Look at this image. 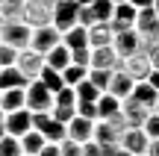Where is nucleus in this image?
<instances>
[{
	"label": "nucleus",
	"mask_w": 159,
	"mask_h": 156,
	"mask_svg": "<svg viewBox=\"0 0 159 156\" xmlns=\"http://www.w3.org/2000/svg\"><path fill=\"white\" fill-rule=\"evenodd\" d=\"M85 74H89V68H80V65H68V68L62 71V82L68 88H77L80 82L85 80Z\"/></svg>",
	"instance_id": "nucleus-31"
},
{
	"label": "nucleus",
	"mask_w": 159,
	"mask_h": 156,
	"mask_svg": "<svg viewBox=\"0 0 159 156\" xmlns=\"http://www.w3.org/2000/svg\"><path fill=\"white\" fill-rule=\"evenodd\" d=\"M74 94H77V103H97V97H100V91H97L89 80L80 82V86L74 88Z\"/></svg>",
	"instance_id": "nucleus-32"
},
{
	"label": "nucleus",
	"mask_w": 159,
	"mask_h": 156,
	"mask_svg": "<svg viewBox=\"0 0 159 156\" xmlns=\"http://www.w3.org/2000/svg\"><path fill=\"white\" fill-rule=\"evenodd\" d=\"M133 86H136V82H133L124 71H115L112 80H109V88H106L103 94H109V97H115V100H127V97L133 94Z\"/></svg>",
	"instance_id": "nucleus-16"
},
{
	"label": "nucleus",
	"mask_w": 159,
	"mask_h": 156,
	"mask_svg": "<svg viewBox=\"0 0 159 156\" xmlns=\"http://www.w3.org/2000/svg\"><path fill=\"white\" fill-rule=\"evenodd\" d=\"M91 141L100 147H121V133L106 121H94V139Z\"/></svg>",
	"instance_id": "nucleus-17"
},
{
	"label": "nucleus",
	"mask_w": 159,
	"mask_h": 156,
	"mask_svg": "<svg viewBox=\"0 0 159 156\" xmlns=\"http://www.w3.org/2000/svg\"><path fill=\"white\" fill-rule=\"evenodd\" d=\"M30 35H33V29H30L27 24H21V21L0 24V44L12 47V50H18V53L30 47Z\"/></svg>",
	"instance_id": "nucleus-3"
},
{
	"label": "nucleus",
	"mask_w": 159,
	"mask_h": 156,
	"mask_svg": "<svg viewBox=\"0 0 159 156\" xmlns=\"http://www.w3.org/2000/svg\"><path fill=\"white\" fill-rule=\"evenodd\" d=\"M148 156H159V139H153L148 145Z\"/></svg>",
	"instance_id": "nucleus-44"
},
{
	"label": "nucleus",
	"mask_w": 159,
	"mask_h": 156,
	"mask_svg": "<svg viewBox=\"0 0 159 156\" xmlns=\"http://www.w3.org/2000/svg\"><path fill=\"white\" fill-rule=\"evenodd\" d=\"M83 156H103L100 145H94V141H85L83 145Z\"/></svg>",
	"instance_id": "nucleus-40"
},
{
	"label": "nucleus",
	"mask_w": 159,
	"mask_h": 156,
	"mask_svg": "<svg viewBox=\"0 0 159 156\" xmlns=\"http://www.w3.org/2000/svg\"><path fill=\"white\" fill-rule=\"evenodd\" d=\"M77 115L85 118V121H97V109H94V103H77Z\"/></svg>",
	"instance_id": "nucleus-38"
},
{
	"label": "nucleus",
	"mask_w": 159,
	"mask_h": 156,
	"mask_svg": "<svg viewBox=\"0 0 159 156\" xmlns=\"http://www.w3.org/2000/svg\"><path fill=\"white\" fill-rule=\"evenodd\" d=\"M15 62H18V50H12V47L0 44V68H12Z\"/></svg>",
	"instance_id": "nucleus-37"
},
{
	"label": "nucleus",
	"mask_w": 159,
	"mask_h": 156,
	"mask_svg": "<svg viewBox=\"0 0 159 156\" xmlns=\"http://www.w3.org/2000/svg\"><path fill=\"white\" fill-rule=\"evenodd\" d=\"M62 44L68 47V50H80V47H89V29H83V27L68 29V33L62 35Z\"/></svg>",
	"instance_id": "nucleus-25"
},
{
	"label": "nucleus",
	"mask_w": 159,
	"mask_h": 156,
	"mask_svg": "<svg viewBox=\"0 0 159 156\" xmlns=\"http://www.w3.org/2000/svg\"><path fill=\"white\" fill-rule=\"evenodd\" d=\"M139 33V38L144 41V47L148 44H156L159 41V15L153 12V6L150 9H139L136 15V27H133Z\"/></svg>",
	"instance_id": "nucleus-5"
},
{
	"label": "nucleus",
	"mask_w": 159,
	"mask_h": 156,
	"mask_svg": "<svg viewBox=\"0 0 159 156\" xmlns=\"http://www.w3.org/2000/svg\"><path fill=\"white\" fill-rule=\"evenodd\" d=\"M39 156H59V145H44L39 150Z\"/></svg>",
	"instance_id": "nucleus-41"
},
{
	"label": "nucleus",
	"mask_w": 159,
	"mask_h": 156,
	"mask_svg": "<svg viewBox=\"0 0 159 156\" xmlns=\"http://www.w3.org/2000/svg\"><path fill=\"white\" fill-rule=\"evenodd\" d=\"M59 41H62V35H59L53 27H39V29H33V35H30V50H35L39 56H47Z\"/></svg>",
	"instance_id": "nucleus-7"
},
{
	"label": "nucleus",
	"mask_w": 159,
	"mask_h": 156,
	"mask_svg": "<svg viewBox=\"0 0 159 156\" xmlns=\"http://www.w3.org/2000/svg\"><path fill=\"white\" fill-rule=\"evenodd\" d=\"M121 71H124L127 77H130L133 82H144L150 77V62H148V56L144 53H136V56H127V59H121Z\"/></svg>",
	"instance_id": "nucleus-10"
},
{
	"label": "nucleus",
	"mask_w": 159,
	"mask_h": 156,
	"mask_svg": "<svg viewBox=\"0 0 159 156\" xmlns=\"http://www.w3.org/2000/svg\"><path fill=\"white\" fill-rule=\"evenodd\" d=\"M112 38H115V33H112L109 24H94V27L89 29V47L91 50H94V47H109Z\"/></svg>",
	"instance_id": "nucleus-20"
},
{
	"label": "nucleus",
	"mask_w": 159,
	"mask_h": 156,
	"mask_svg": "<svg viewBox=\"0 0 159 156\" xmlns=\"http://www.w3.org/2000/svg\"><path fill=\"white\" fill-rule=\"evenodd\" d=\"M94 0H77V6H91Z\"/></svg>",
	"instance_id": "nucleus-45"
},
{
	"label": "nucleus",
	"mask_w": 159,
	"mask_h": 156,
	"mask_svg": "<svg viewBox=\"0 0 159 156\" xmlns=\"http://www.w3.org/2000/svg\"><path fill=\"white\" fill-rule=\"evenodd\" d=\"M148 145H150V139L142 133V130H127V133L121 136V150H127L130 156L148 153Z\"/></svg>",
	"instance_id": "nucleus-15"
},
{
	"label": "nucleus",
	"mask_w": 159,
	"mask_h": 156,
	"mask_svg": "<svg viewBox=\"0 0 159 156\" xmlns=\"http://www.w3.org/2000/svg\"><path fill=\"white\" fill-rule=\"evenodd\" d=\"M0 156H24L21 153V141L12 139V136H3L0 139Z\"/></svg>",
	"instance_id": "nucleus-33"
},
{
	"label": "nucleus",
	"mask_w": 159,
	"mask_h": 156,
	"mask_svg": "<svg viewBox=\"0 0 159 156\" xmlns=\"http://www.w3.org/2000/svg\"><path fill=\"white\" fill-rule=\"evenodd\" d=\"M89 9H91V15H94L97 24H109L112 21V12H115V3L112 0H94Z\"/></svg>",
	"instance_id": "nucleus-29"
},
{
	"label": "nucleus",
	"mask_w": 159,
	"mask_h": 156,
	"mask_svg": "<svg viewBox=\"0 0 159 156\" xmlns=\"http://www.w3.org/2000/svg\"><path fill=\"white\" fill-rule=\"evenodd\" d=\"M89 62H91V47H80V50H71V65L89 68Z\"/></svg>",
	"instance_id": "nucleus-35"
},
{
	"label": "nucleus",
	"mask_w": 159,
	"mask_h": 156,
	"mask_svg": "<svg viewBox=\"0 0 159 156\" xmlns=\"http://www.w3.org/2000/svg\"><path fill=\"white\" fill-rule=\"evenodd\" d=\"M153 12H156V15H159V0H153Z\"/></svg>",
	"instance_id": "nucleus-47"
},
{
	"label": "nucleus",
	"mask_w": 159,
	"mask_h": 156,
	"mask_svg": "<svg viewBox=\"0 0 159 156\" xmlns=\"http://www.w3.org/2000/svg\"><path fill=\"white\" fill-rule=\"evenodd\" d=\"M77 0H59V3H53V21L50 27L56 29L59 35H65L68 29L77 27Z\"/></svg>",
	"instance_id": "nucleus-4"
},
{
	"label": "nucleus",
	"mask_w": 159,
	"mask_h": 156,
	"mask_svg": "<svg viewBox=\"0 0 159 156\" xmlns=\"http://www.w3.org/2000/svg\"><path fill=\"white\" fill-rule=\"evenodd\" d=\"M65 136H68L71 141H77V145H85V141L94 139V121H85V118L74 115L65 124Z\"/></svg>",
	"instance_id": "nucleus-12"
},
{
	"label": "nucleus",
	"mask_w": 159,
	"mask_h": 156,
	"mask_svg": "<svg viewBox=\"0 0 159 156\" xmlns=\"http://www.w3.org/2000/svg\"><path fill=\"white\" fill-rule=\"evenodd\" d=\"M144 82H148V86L153 88V91H159V71H150V77H148Z\"/></svg>",
	"instance_id": "nucleus-42"
},
{
	"label": "nucleus",
	"mask_w": 159,
	"mask_h": 156,
	"mask_svg": "<svg viewBox=\"0 0 159 156\" xmlns=\"http://www.w3.org/2000/svg\"><path fill=\"white\" fill-rule=\"evenodd\" d=\"M44 65L62 74V71H65V68L71 65V50H68V47L62 44V41H59V44H56V47H53V50H50V53L44 56Z\"/></svg>",
	"instance_id": "nucleus-18"
},
{
	"label": "nucleus",
	"mask_w": 159,
	"mask_h": 156,
	"mask_svg": "<svg viewBox=\"0 0 159 156\" xmlns=\"http://www.w3.org/2000/svg\"><path fill=\"white\" fill-rule=\"evenodd\" d=\"M112 156H130V153H127V150H121V147H118V150H115Z\"/></svg>",
	"instance_id": "nucleus-46"
},
{
	"label": "nucleus",
	"mask_w": 159,
	"mask_h": 156,
	"mask_svg": "<svg viewBox=\"0 0 159 156\" xmlns=\"http://www.w3.org/2000/svg\"><path fill=\"white\" fill-rule=\"evenodd\" d=\"M112 74H115V71H100V68H89V74H85V80H89L91 86H94L97 91L103 94V91L109 88V80H112Z\"/></svg>",
	"instance_id": "nucleus-30"
},
{
	"label": "nucleus",
	"mask_w": 159,
	"mask_h": 156,
	"mask_svg": "<svg viewBox=\"0 0 159 156\" xmlns=\"http://www.w3.org/2000/svg\"><path fill=\"white\" fill-rule=\"evenodd\" d=\"M24 109V88H9V91H0V112L9 115V112Z\"/></svg>",
	"instance_id": "nucleus-21"
},
{
	"label": "nucleus",
	"mask_w": 159,
	"mask_h": 156,
	"mask_svg": "<svg viewBox=\"0 0 159 156\" xmlns=\"http://www.w3.org/2000/svg\"><path fill=\"white\" fill-rule=\"evenodd\" d=\"M153 112H156V115H159V100H156V106H153Z\"/></svg>",
	"instance_id": "nucleus-49"
},
{
	"label": "nucleus",
	"mask_w": 159,
	"mask_h": 156,
	"mask_svg": "<svg viewBox=\"0 0 159 156\" xmlns=\"http://www.w3.org/2000/svg\"><path fill=\"white\" fill-rule=\"evenodd\" d=\"M50 21H53V3L50 0H24L21 24H27L30 29H39V27H50Z\"/></svg>",
	"instance_id": "nucleus-1"
},
{
	"label": "nucleus",
	"mask_w": 159,
	"mask_h": 156,
	"mask_svg": "<svg viewBox=\"0 0 159 156\" xmlns=\"http://www.w3.org/2000/svg\"><path fill=\"white\" fill-rule=\"evenodd\" d=\"M89 68H100V71H121V56L115 53V47H94L91 50V62Z\"/></svg>",
	"instance_id": "nucleus-13"
},
{
	"label": "nucleus",
	"mask_w": 159,
	"mask_h": 156,
	"mask_svg": "<svg viewBox=\"0 0 159 156\" xmlns=\"http://www.w3.org/2000/svg\"><path fill=\"white\" fill-rule=\"evenodd\" d=\"M136 15H139V9H133L130 3H118V6H115V12H112V21H109L112 33L133 29V27H136Z\"/></svg>",
	"instance_id": "nucleus-14"
},
{
	"label": "nucleus",
	"mask_w": 159,
	"mask_h": 156,
	"mask_svg": "<svg viewBox=\"0 0 159 156\" xmlns=\"http://www.w3.org/2000/svg\"><path fill=\"white\" fill-rule=\"evenodd\" d=\"M53 109H65V112H77V94L74 88H59L56 94H53Z\"/></svg>",
	"instance_id": "nucleus-27"
},
{
	"label": "nucleus",
	"mask_w": 159,
	"mask_h": 156,
	"mask_svg": "<svg viewBox=\"0 0 159 156\" xmlns=\"http://www.w3.org/2000/svg\"><path fill=\"white\" fill-rule=\"evenodd\" d=\"M21 12H24V0H0V24L21 21Z\"/></svg>",
	"instance_id": "nucleus-24"
},
{
	"label": "nucleus",
	"mask_w": 159,
	"mask_h": 156,
	"mask_svg": "<svg viewBox=\"0 0 159 156\" xmlns=\"http://www.w3.org/2000/svg\"><path fill=\"white\" fill-rule=\"evenodd\" d=\"M18 141H21V153H24V156H39V150L47 145V141L41 139L35 130H30V133H27V136H21Z\"/></svg>",
	"instance_id": "nucleus-26"
},
{
	"label": "nucleus",
	"mask_w": 159,
	"mask_h": 156,
	"mask_svg": "<svg viewBox=\"0 0 159 156\" xmlns=\"http://www.w3.org/2000/svg\"><path fill=\"white\" fill-rule=\"evenodd\" d=\"M150 109H144L142 103H136L133 97L121 100V118L127 121V130H142V124L148 121Z\"/></svg>",
	"instance_id": "nucleus-11"
},
{
	"label": "nucleus",
	"mask_w": 159,
	"mask_h": 156,
	"mask_svg": "<svg viewBox=\"0 0 159 156\" xmlns=\"http://www.w3.org/2000/svg\"><path fill=\"white\" fill-rule=\"evenodd\" d=\"M15 68L27 77V82H35V80H39V74H41V68H44V56H39L35 50H30V47H27V50L18 53Z\"/></svg>",
	"instance_id": "nucleus-9"
},
{
	"label": "nucleus",
	"mask_w": 159,
	"mask_h": 156,
	"mask_svg": "<svg viewBox=\"0 0 159 156\" xmlns=\"http://www.w3.org/2000/svg\"><path fill=\"white\" fill-rule=\"evenodd\" d=\"M94 109H97V121H109L112 115H118L121 100L109 97V94H100V97H97V103H94Z\"/></svg>",
	"instance_id": "nucleus-23"
},
{
	"label": "nucleus",
	"mask_w": 159,
	"mask_h": 156,
	"mask_svg": "<svg viewBox=\"0 0 159 156\" xmlns=\"http://www.w3.org/2000/svg\"><path fill=\"white\" fill-rule=\"evenodd\" d=\"M144 56H148L150 68L159 71V41H156V44H148V47H144Z\"/></svg>",
	"instance_id": "nucleus-39"
},
{
	"label": "nucleus",
	"mask_w": 159,
	"mask_h": 156,
	"mask_svg": "<svg viewBox=\"0 0 159 156\" xmlns=\"http://www.w3.org/2000/svg\"><path fill=\"white\" fill-rule=\"evenodd\" d=\"M3 130L12 139H21V136H27L30 130H33V115H30L27 109L9 112V115H3Z\"/></svg>",
	"instance_id": "nucleus-8"
},
{
	"label": "nucleus",
	"mask_w": 159,
	"mask_h": 156,
	"mask_svg": "<svg viewBox=\"0 0 159 156\" xmlns=\"http://www.w3.org/2000/svg\"><path fill=\"white\" fill-rule=\"evenodd\" d=\"M24 109L33 112V115H39V112H50L53 109V91H47L39 80L30 82V86L24 88Z\"/></svg>",
	"instance_id": "nucleus-2"
},
{
	"label": "nucleus",
	"mask_w": 159,
	"mask_h": 156,
	"mask_svg": "<svg viewBox=\"0 0 159 156\" xmlns=\"http://www.w3.org/2000/svg\"><path fill=\"white\" fill-rule=\"evenodd\" d=\"M27 77L12 65V68H0V91H9V88H27Z\"/></svg>",
	"instance_id": "nucleus-19"
},
{
	"label": "nucleus",
	"mask_w": 159,
	"mask_h": 156,
	"mask_svg": "<svg viewBox=\"0 0 159 156\" xmlns=\"http://www.w3.org/2000/svg\"><path fill=\"white\" fill-rule=\"evenodd\" d=\"M112 3H115V6H118V3H130V0H112Z\"/></svg>",
	"instance_id": "nucleus-48"
},
{
	"label": "nucleus",
	"mask_w": 159,
	"mask_h": 156,
	"mask_svg": "<svg viewBox=\"0 0 159 156\" xmlns=\"http://www.w3.org/2000/svg\"><path fill=\"white\" fill-rule=\"evenodd\" d=\"M39 82L47 88V91H53V94H56L59 88H65V82H62V74H59V71H53V68H47V65L41 68V74H39Z\"/></svg>",
	"instance_id": "nucleus-28"
},
{
	"label": "nucleus",
	"mask_w": 159,
	"mask_h": 156,
	"mask_svg": "<svg viewBox=\"0 0 159 156\" xmlns=\"http://www.w3.org/2000/svg\"><path fill=\"white\" fill-rule=\"evenodd\" d=\"M136 103H142L144 109H150L153 112V106H156V100H159V91H153V88L148 86V82H136L133 86V94H130Z\"/></svg>",
	"instance_id": "nucleus-22"
},
{
	"label": "nucleus",
	"mask_w": 159,
	"mask_h": 156,
	"mask_svg": "<svg viewBox=\"0 0 159 156\" xmlns=\"http://www.w3.org/2000/svg\"><path fill=\"white\" fill-rule=\"evenodd\" d=\"M112 47H115V53H118L121 59L136 56V53H144V41L139 38V33H136V29H121V33H115Z\"/></svg>",
	"instance_id": "nucleus-6"
},
{
	"label": "nucleus",
	"mask_w": 159,
	"mask_h": 156,
	"mask_svg": "<svg viewBox=\"0 0 159 156\" xmlns=\"http://www.w3.org/2000/svg\"><path fill=\"white\" fill-rule=\"evenodd\" d=\"M142 156H148V153H142Z\"/></svg>",
	"instance_id": "nucleus-50"
},
{
	"label": "nucleus",
	"mask_w": 159,
	"mask_h": 156,
	"mask_svg": "<svg viewBox=\"0 0 159 156\" xmlns=\"http://www.w3.org/2000/svg\"><path fill=\"white\" fill-rule=\"evenodd\" d=\"M130 6H133V9H150L153 0H130Z\"/></svg>",
	"instance_id": "nucleus-43"
},
{
	"label": "nucleus",
	"mask_w": 159,
	"mask_h": 156,
	"mask_svg": "<svg viewBox=\"0 0 159 156\" xmlns=\"http://www.w3.org/2000/svg\"><path fill=\"white\" fill-rule=\"evenodd\" d=\"M142 133L148 136L150 141H153V139H159V115H156V112H150V115H148V121L142 124Z\"/></svg>",
	"instance_id": "nucleus-34"
},
{
	"label": "nucleus",
	"mask_w": 159,
	"mask_h": 156,
	"mask_svg": "<svg viewBox=\"0 0 159 156\" xmlns=\"http://www.w3.org/2000/svg\"><path fill=\"white\" fill-rule=\"evenodd\" d=\"M59 156H83V145H77L71 139L59 141Z\"/></svg>",
	"instance_id": "nucleus-36"
}]
</instances>
